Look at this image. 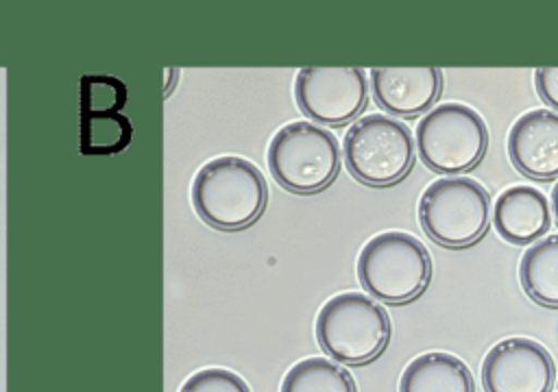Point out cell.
<instances>
[{
    "label": "cell",
    "instance_id": "cell-6",
    "mask_svg": "<svg viewBox=\"0 0 558 392\" xmlns=\"http://www.w3.org/2000/svg\"><path fill=\"white\" fill-rule=\"evenodd\" d=\"M414 152L416 146L410 128L384 113L357 118L342 142L349 172L360 183L373 187L399 183L412 170Z\"/></svg>",
    "mask_w": 558,
    "mask_h": 392
},
{
    "label": "cell",
    "instance_id": "cell-15",
    "mask_svg": "<svg viewBox=\"0 0 558 392\" xmlns=\"http://www.w3.org/2000/svg\"><path fill=\"white\" fill-rule=\"evenodd\" d=\"M279 392H357L347 368L327 357H305L283 377Z\"/></svg>",
    "mask_w": 558,
    "mask_h": 392
},
{
    "label": "cell",
    "instance_id": "cell-18",
    "mask_svg": "<svg viewBox=\"0 0 558 392\" xmlns=\"http://www.w3.org/2000/svg\"><path fill=\"white\" fill-rule=\"evenodd\" d=\"M179 392H251L246 381L227 368H203L190 375Z\"/></svg>",
    "mask_w": 558,
    "mask_h": 392
},
{
    "label": "cell",
    "instance_id": "cell-20",
    "mask_svg": "<svg viewBox=\"0 0 558 392\" xmlns=\"http://www.w3.org/2000/svg\"><path fill=\"white\" fill-rule=\"evenodd\" d=\"M551 211H554V218L558 224V181L554 183V189H551Z\"/></svg>",
    "mask_w": 558,
    "mask_h": 392
},
{
    "label": "cell",
    "instance_id": "cell-12",
    "mask_svg": "<svg viewBox=\"0 0 558 392\" xmlns=\"http://www.w3.org/2000/svg\"><path fill=\"white\" fill-rule=\"evenodd\" d=\"M493 222L504 240L527 244L549 229V200L532 185L506 187L495 200Z\"/></svg>",
    "mask_w": 558,
    "mask_h": 392
},
{
    "label": "cell",
    "instance_id": "cell-13",
    "mask_svg": "<svg viewBox=\"0 0 558 392\" xmlns=\"http://www.w3.org/2000/svg\"><path fill=\"white\" fill-rule=\"evenodd\" d=\"M399 392H475V381L460 357L429 351L403 368Z\"/></svg>",
    "mask_w": 558,
    "mask_h": 392
},
{
    "label": "cell",
    "instance_id": "cell-9",
    "mask_svg": "<svg viewBox=\"0 0 558 392\" xmlns=\"http://www.w3.org/2000/svg\"><path fill=\"white\" fill-rule=\"evenodd\" d=\"M556 364L551 353L530 338H504L484 357L486 392H551Z\"/></svg>",
    "mask_w": 558,
    "mask_h": 392
},
{
    "label": "cell",
    "instance_id": "cell-2",
    "mask_svg": "<svg viewBox=\"0 0 558 392\" xmlns=\"http://www.w3.org/2000/svg\"><path fill=\"white\" fill-rule=\"evenodd\" d=\"M390 333L388 311L362 292L331 296L316 316L318 346L344 366L375 362L386 351Z\"/></svg>",
    "mask_w": 558,
    "mask_h": 392
},
{
    "label": "cell",
    "instance_id": "cell-3",
    "mask_svg": "<svg viewBox=\"0 0 558 392\" xmlns=\"http://www.w3.org/2000/svg\"><path fill=\"white\" fill-rule=\"evenodd\" d=\"M357 277L375 301L403 305L418 298L429 285L432 257L414 235L384 231L362 246Z\"/></svg>",
    "mask_w": 558,
    "mask_h": 392
},
{
    "label": "cell",
    "instance_id": "cell-19",
    "mask_svg": "<svg viewBox=\"0 0 558 392\" xmlns=\"http://www.w3.org/2000/svg\"><path fill=\"white\" fill-rule=\"evenodd\" d=\"M534 83L543 102L558 111V68H538L534 72Z\"/></svg>",
    "mask_w": 558,
    "mask_h": 392
},
{
    "label": "cell",
    "instance_id": "cell-16",
    "mask_svg": "<svg viewBox=\"0 0 558 392\" xmlns=\"http://www.w3.org/2000/svg\"><path fill=\"white\" fill-rule=\"evenodd\" d=\"M131 139V124L122 113H83V152H120Z\"/></svg>",
    "mask_w": 558,
    "mask_h": 392
},
{
    "label": "cell",
    "instance_id": "cell-11",
    "mask_svg": "<svg viewBox=\"0 0 558 392\" xmlns=\"http://www.w3.org/2000/svg\"><path fill=\"white\" fill-rule=\"evenodd\" d=\"M371 89L375 102L388 113L414 118L429 111L442 89L438 68H373Z\"/></svg>",
    "mask_w": 558,
    "mask_h": 392
},
{
    "label": "cell",
    "instance_id": "cell-8",
    "mask_svg": "<svg viewBox=\"0 0 558 392\" xmlns=\"http://www.w3.org/2000/svg\"><path fill=\"white\" fill-rule=\"evenodd\" d=\"M294 98L312 120L344 124L366 107V74L360 68H301L294 78Z\"/></svg>",
    "mask_w": 558,
    "mask_h": 392
},
{
    "label": "cell",
    "instance_id": "cell-4",
    "mask_svg": "<svg viewBox=\"0 0 558 392\" xmlns=\"http://www.w3.org/2000/svg\"><path fill=\"white\" fill-rule=\"evenodd\" d=\"M418 222L440 246H471L488 231L490 194L466 176L438 179L421 194Z\"/></svg>",
    "mask_w": 558,
    "mask_h": 392
},
{
    "label": "cell",
    "instance_id": "cell-10",
    "mask_svg": "<svg viewBox=\"0 0 558 392\" xmlns=\"http://www.w3.org/2000/svg\"><path fill=\"white\" fill-rule=\"evenodd\" d=\"M508 157L512 166L538 181L558 176V113L532 109L514 120L508 131Z\"/></svg>",
    "mask_w": 558,
    "mask_h": 392
},
{
    "label": "cell",
    "instance_id": "cell-5",
    "mask_svg": "<svg viewBox=\"0 0 558 392\" xmlns=\"http://www.w3.org/2000/svg\"><path fill=\"white\" fill-rule=\"evenodd\" d=\"M268 166L277 183L296 194L327 187L340 170V146L323 124L294 120L281 126L268 146Z\"/></svg>",
    "mask_w": 558,
    "mask_h": 392
},
{
    "label": "cell",
    "instance_id": "cell-7",
    "mask_svg": "<svg viewBox=\"0 0 558 392\" xmlns=\"http://www.w3.org/2000/svg\"><path fill=\"white\" fill-rule=\"evenodd\" d=\"M488 148L484 118L462 102L432 107L416 126L421 161L442 174H458L477 166Z\"/></svg>",
    "mask_w": 558,
    "mask_h": 392
},
{
    "label": "cell",
    "instance_id": "cell-14",
    "mask_svg": "<svg viewBox=\"0 0 558 392\" xmlns=\"http://www.w3.org/2000/svg\"><path fill=\"white\" fill-rule=\"evenodd\" d=\"M519 279L534 303L558 307V235H545L521 255Z\"/></svg>",
    "mask_w": 558,
    "mask_h": 392
},
{
    "label": "cell",
    "instance_id": "cell-17",
    "mask_svg": "<svg viewBox=\"0 0 558 392\" xmlns=\"http://www.w3.org/2000/svg\"><path fill=\"white\" fill-rule=\"evenodd\" d=\"M83 113H120L126 102V87L113 76H83Z\"/></svg>",
    "mask_w": 558,
    "mask_h": 392
},
{
    "label": "cell",
    "instance_id": "cell-1",
    "mask_svg": "<svg viewBox=\"0 0 558 392\" xmlns=\"http://www.w3.org/2000/svg\"><path fill=\"white\" fill-rule=\"evenodd\" d=\"M268 185L262 170L235 155L203 163L192 181V205L211 226L235 231L253 224L266 209Z\"/></svg>",
    "mask_w": 558,
    "mask_h": 392
}]
</instances>
